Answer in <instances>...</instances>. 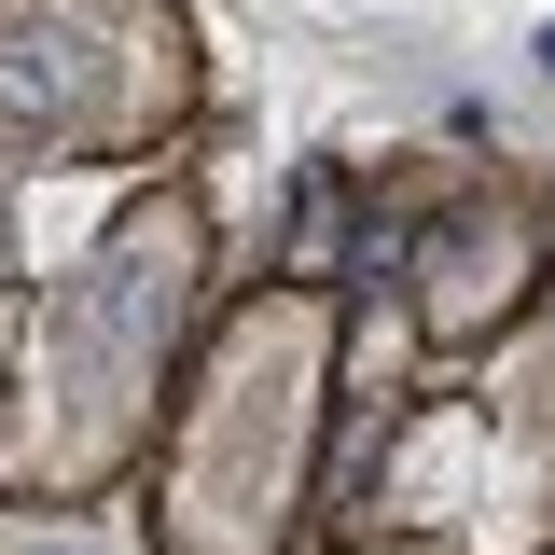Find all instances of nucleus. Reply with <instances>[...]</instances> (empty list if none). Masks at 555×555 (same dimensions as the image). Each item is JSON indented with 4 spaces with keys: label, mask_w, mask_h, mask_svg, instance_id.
<instances>
[{
    "label": "nucleus",
    "mask_w": 555,
    "mask_h": 555,
    "mask_svg": "<svg viewBox=\"0 0 555 555\" xmlns=\"http://www.w3.org/2000/svg\"><path fill=\"white\" fill-rule=\"evenodd\" d=\"M542 69H555V42H542Z\"/></svg>",
    "instance_id": "f257e3e1"
}]
</instances>
